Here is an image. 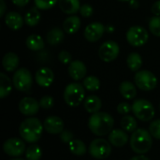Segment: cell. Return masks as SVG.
Returning a JSON list of instances; mask_svg holds the SVG:
<instances>
[{
    "mask_svg": "<svg viewBox=\"0 0 160 160\" xmlns=\"http://www.w3.org/2000/svg\"><path fill=\"white\" fill-rule=\"evenodd\" d=\"M114 126L113 118L107 112H96L88 120V128L96 136H105L110 134Z\"/></svg>",
    "mask_w": 160,
    "mask_h": 160,
    "instance_id": "cell-1",
    "label": "cell"
},
{
    "mask_svg": "<svg viewBox=\"0 0 160 160\" xmlns=\"http://www.w3.org/2000/svg\"><path fill=\"white\" fill-rule=\"evenodd\" d=\"M43 129V124L38 118L29 117L21 123L19 127V133L24 142L28 143H35L40 139Z\"/></svg>",
    "mask_w": 160,
    "mask_h": 160,
    "instance_id": "cell-2",
    "label": "cell"
},
{
    "mask_svg": "<svg viewBox=\"0 0 160 160\" xmlns=\"http://www.w3.org/2000/svg\"><path fill=\"white\" fill-rule=\"evenodd\" d=\"M130 147L136 153L143 155L148 153L153 144L152 135L144 128H137L130 137Z\"/></svg>",
    "mask_w": 160,
    "mask_h": 160,
    "instance_id": "cell-3",
    "label": "cell"
},
{
    "mask_svg": "<svg viewBox=\"0 0 160 160\" xmlns=\"http://www.w3.org/2000/svg\"><path fill=\"white\" fill-rule=\"evenodd\" d=\"M85 90L84 86L79 82H71L68 84L64 91V100L70 107H78L84 101Z\"/></svg>",
    "mask_w": 160,
    "mask_h": 160,
    "instance_id": "cell-4",
    "label": "cell"
},
{
    "mask_svg": "<svg viewBox=\"0 0 160 160\" xmlns=\"http://www.w3.org/2000/svg\"><path fill=\"white\" fill-rule=\"evenodd\" d=\"M132 112L134 115L142 122H149L152 120L156 114L155 108L153 104L147 99L140 98L133 102Z\"/></svg>",
    "mask_w": 160,
    "mask_h": 160,
    "instance_id": "cell-5",
    "label": "cell"
},
{
    "mask_svg": "<svg viewBox=\"0 0 160 160\" xmlns=\"http://www.w3.org/2000/svg\"><path fill=\"white\" fill-rule=\"evenodd\" d=\"M136 86L142 91H152L158 86V78L150 70L137 71L134 77Z\"/></svg>",
    "mask_w": 160,
    "mask_h": 160,
    "instance_id": "cell-6",
    "label": "cell"
},
{
    "mask_svg": "<svg viewBox=\"0 0 160 160\" xmlns=\"http://www.w3.org/2000/svg\"><path fill=\"white\" fill-rule=\"evenodd\" d=\"M13 86L20 92H27L30 90L32 83H33V78L31 72L25 68H18L12 78Z\"/></svg>",
    "mask_w": 160,
    "mask_h": 160,
    "instance_id": "cell-7",
    "label": "cell"
},
{
    "mask_svg": "<svg viewBox=\"0 0 160 160\" xmlns=\"http://www.w3.org/2000/svg\"><path fill=\"white\" fill-rule=\"evenodd\" d=\"M149 39L148 31L140 25L131 26L127 32V40L133 47H142Z\"/></svg>",
    "mask_w": 160,
    "mask_h": 160,
    "instance_id": "cell-8",
    "label": "cell"
},
{
    "mask_svg": "<svg viewBox=\"0 0 160 160\" xmlns=\"http://www.w3.org/2000/svg\"><path fill=\"white\" fill-rule=\"evenodd\" d=\"M89 154L96 159H105L112 154V144L104 139H95L90 143Z\"/></svg>",
    "mask_w": 160,
    "mask_h": 160,
    "instance_id": "cell-9",
    "label": "cell"
},
{
    "mask_svg": "<svg viewBox=\"0 0 160 160\" xmlns=\"http://www.w3.org/2000/svg\"><path fill=\"white\" fill-rule=\"evenodd\" d=\"M120 53V47L117 42L113 40H108L102 43L98 49L99 58L106 62L110 63L114 61Z\"/></svg>",
    "mask_w": 160,
    "mask_h": 160,
    "instance_id": "cell-10",
    "label": "cell"
},
{
    "mask_svg": "<svg viewBox=\"0 0 160 160\" xmlns=\"http://www.w3.org/2000/svg\"><path fill=\"white\" fill-rule=\"evenodd\" d=\"M3 150L8 156L13 158L21 157L26 151L25 143L22 142V140L18 138L8 139L3 144Z\"/></svg>",
    "mask_w": 160,
    "mask_h": 160,
    "instance_id": "cell-11",
    "label": "cell"
},
{
    "mask_svg": "<svg viewBox=\"0 0 160 160\" xmlns=\"http://www.w3.org/2000/svg\"><path fill=\"white\" fill-rule=\"evenodd\" d=\"M105 29L106 27L103 25V23L99 22H94L85 27L83 36L89 42H96L102 38Z\"/></svg>",
    "mask_w": 160,
    "mask_h": 160,
    "instance_id": "cell-12",
    "label": "cell"
},
{
    "mask_svg": "<svg viewBox=\"0 0 160 160\" xmlns=\"http://www.w3.org/2000/svg\"><path fill=\"white\" fill-rule=\"evenodd\" d=\"M39 102L30 97H25L19 103V111L25 116H34L39 110Z\"/></svg>",
    "mask_w": 160,
    "mask_h": 160,
    "instance_id": "cell-13",
    "label": "cell"
},
{
    "mask_svg": "<svg viewBox=\"0 0 160 160\" xmlns=\"http://www.w3.org/2000/svg\"><path fill=\"white\" fill-rule=\"evenodd\" d=\"M44 129L47 133L52 134V135H57L60 134L64 130V122L63 120L56 116V115H51L48 116L43 123Z\"/></svg>",
    "mask_w": 160,
    "mask_h": 160,
    "instance_id": "cell-14",
    "label": "cell"
},
{
    "mask_svg": "<svg viewBox=\"0 0 160 160\" xmlns=\"http://www.w3.org/2000/svg\"><path fill=\"white\" fill-rule=\"evenodd\" d=\"M68 71L71 79H73L74 81H81L85 77L87 73V68L82 61L73 60L69 64Z\"/></svg>",
    "mask_w": 160,
    "mask_h": 160,
    "instance_id": "cell-15",
    "label": "cell"
},
{
    "mask_svg": "<svg viewBox=\"0 0 160 160\" xmlns=\"http://www.w3.org/2000/svg\"><path fill=\"white\" fill-rule=\"evenodd\" d=\"M35 80L40 87H49L54 80L53 71L49 68H40L36 72Z\"/></svg>",
    "mask_w": 160,
    "mask_h": 160,
    "instance_id": "cell-16",
    "label": "cell"
},
{
    "mask_svg": "<svg viewBox=\"0 0 160 160\" xmlns=\"http://www.w3.org/2000/svg\"><path fill=\"white\" fill-rule=\"evenodd\" d=\"M109 142L115 147H123L128 143V132L124 129H112L109 134Z\"/></svg>",
    "mask_w": 160,
    "mask_h": 160,
    "instance_id": "cell-17",
    "label": "cell"
},
{
    "mask_svg": "<svg viewBox=\"0 0 160 160\" xmlns=\"http://www.w3.org/2000/svg\"><path fill=\"white\" fill-rule=\"evenodd\" d=\"M5 22L9 29L17 31L22 27L24 23V19H22L20 13L16 11H9L5 16Z\"/></svg>",
    "mask_w": 160,
    "mask_h": 160,
    "instance_id": "cell-18",
    "label": "cell"
},
{
    "mask_svg": "<svg viewBox=\"0 0 160 160\" xmlns=\"http://www.w3.org/2000/svg\"><path fill=\"white\" fill-rule=\"evenodd\" d=\"M19 57L14 52H7L3 59H2V66L4 69L8 72H13L17 70V68L19 66Z\"/></svg>",
    "mask_w": 160,
    "mask_h": 160,
    "instance_id": "cell-19",
    "label": "cell"
},
{
    "mask_svg": "<svg viewBox=\"0 0 160 160\" xmlns=\"http://www.w3.org/2000/svg\"><path fill=\"white\" fill-rule=\"evenodd\" d=\"M58 6L60 9L68 15H74L81 8L80 0H58Z\"/></svg>",
    "mask_w": 160,
    "mask_h": 160,
    "instance_id": "cell-20",
    "label": "cell"
},
{
    "mask_svg": "<svg viewBox=\"0 0 160 160\" xmlns=\"http://www.w3.org/2000/svg\"><path fill=\"white\" fill-rule=\"evenodd\" d=\"M83 106L87 112L94 114L99 112V110L102 107V102H101V99L98 96L91 95V96H88L84 99Z\"/></svg>",
    "mask_w": 160,
    "mask_h": 160,
    "instance_id": "cell-21",
    "label": "cell"
},
{
    "mask_svg": "<svg viewBox=\"0 0 160 160\" xmlns=\"http://www.w3.org/2000/svg\"><path fill=\"white\" fill-rule=\"evenodd\" d=\"M81 27V19L76 15H71L66 18L63 22V28L66 33L68 34H75L79 31Z\"/></svg>",
    "mask_w": 160,
    "mask_h": 160,
    "instance_id": "cell-22",
    "label": "cell"
},
{
    "mask_svg": "<svg viewBox=\"0 0 160 160\" xmlns=\"http://www.w3.org/2000/svg\"><path fill=\"white\" fill-rule=\"evenodd\" d=\"M119 90H120V94L122 95V97L128 100L134 99L135 97L137 96L136 86L133 82L129 81L123 82L119 86Z\"/></svg>",
    "mask_w": 160,
    "mask_h": 160,
    "instance_id": "cell-23",
    "label": "cell"
},
{
    "mask_svg": "<svg viewBox=\"0 0 160 160\" xmlns=\"http://www.w3.org/2000/svg\"><path fill=\"white\" fill-rule=\"evenodd\" d=\"M64 38H65V34L63 30H61L58 27H54V28H52L47 33L46 40L50 45L56 46L64 40Z\"/></svg>",
    "mask_w": 160,
    "mask_h": 160,
    "instance_id": "cell-24",
    "label": "cell"
},
{
    "mask_svg": "<svg viewBox=\"0 0 160 160\" xmlns=\"http://www.w3.org/2000/svg\"><path fill=\"white\" fill-rule=\"evenodd\" d=\"M25 45L29 50L38 52V51H41L45 47V42L40 36L33 34L26 38Z\"/></svg>",
    "mask_w": 160,
    "mask_h": 160,
    "instance_id": "cell-25",
    "label": "cell"
},
{
    "mask_svg": "<svg viewBox=\"0 0 160 160\" xmlns=\"http://www.w3.org/2000/svg\"><path fill=\"white\" fill-rule=\"evenodd\" d=\"M13 82L10 81L8 75L1 72L0 73V98H5L8 97L12 90Z\"/></svg>",
    "mask_w": 160,
    "mask_h": 160,
    "instance_id": "cell-26",
    "label": "cell"
},
{
    "mask_svg": "<svg viewBox=\"0 0 160 160\" xmlns=\"http://www.w3.org/2000/svg\"><path fill=\"white\" fill-rule=\"evenodd\" d=\"M68 149L73 154L74 156L82 157L86 154V146L84 142L79 139H73L69 143H68Z\"/></svg>",
    "mask_w": 160,
    "mask_h": 160,
    "instance_id": "cell-27",
    "label": "cell"
},
{
    "mask_svg": "<svg viewBox=\"0 0 160 160\" xmlns=\"http://www.w3.org/2000/svg\"><path fill=\"white\" fill-rule=\"evenodd\" d=\"M128 67L132 71H139L142 67V57L138 52H130L127 58Z\"/></svg>",
    "mask_w": 160,
    "mask_h": 160,
    "instance_id": "cell-28",
    "label": "cell"
},
{
    "mask_svg": "<svg viewBox=\"0 0 160 160\" xmlns=\"http://www.w3.org/2000/svg\"><path fill=\"white\" fill-rule=\"evenodd\" d=\"M40 12L38 8H30L24 15V22L28 26H36L40 21Z\"/></svg>",
    "mask_w": 160,
    "mask_h": 160,
    "instance_id": "cell-29",
    "label": "cell"
},
{
    "mask_svg": "<svg viewBox=\"0 0 160 160\" xmlns=\"http://www.w3.org/2000/svg\"><path fill=\"white\" fill-rule=\"evenodd\" d=\"M121 128L128 133H133L137 129V121L133 116L126 115L121 119Z\"/></svg>",
    "mask_w": 160,
    "mask_h": 160,
    "instance_id": "cell-30",
    "label": "cell"
},
{
    "mask_svg": "<svg viewBox=\"0 0 160 160\" xmlns=\"http://www.w3.org/2000/svg\"><path fill=\"white\" fill-rule=\"evenodd\" d=\"M82 85L84 86V88L86 90L91 91V92H95V91H98L99 89L100 81L96 76H88V77L83 79Z\"/></svg>",
    "mask_w": 160,
    "mask_h": 160,
    "instance_id": "cell-31",
    "label": "cell"
},
{
    "mask_svg": "<svg viewBox=\"0 0 160 160\" xmlns=\"http://www.w3.org/2000/svg\"><path fill=\"white\" fill-rule=\"evenodd\" d=\"M42 157V150L38 145H30L25 151L26 160H39Z\"/></svg>",
    "mask_w": 160,
    "mask_h": 160,
    "instance_id": "cell-32",
    "label": "cell"
},
{
    "mask_svg": "<svg viewBox=\"0 0 160 160\" xmlns=\"http://www.w3.org/2000/svg\"><path fill=\"white\" fill-rule=\"evenodd\" d=\"M149 30L153 35L160 38V16H154L150 19Z\"/></svg>",
    "mask_w": 160,
    "mask_h": 160,
    "instance_id": "cell-33",
    "label": "cell"
},
{
    "mask_svg": "<svg viewBox=\"0 0 160 160\" xmlns=\"http://www.w3.org/2000/svg\"><path fill=\"white\" fill-rule=\"evenodd\" d=\"M36 8L42 10H47L52 8L55 6L56 3H58V0H34Z\"/></svg>",
    "mask_w": 160,
    "mask_h": 160,
    "instance_id": "cell-34",
    "label": "cell"
},
{
    "mask_svg": "<svg viewBox=\"0 0 160 160\" xmlns=\"http://www.w3.org/2000/svg\"><path fill=\"white\" fill-rule=\"evenodd\" d=\"M149 132L152 137L157 140H160V119L153 121L149 126Z\"/></svg>",
    "mask_w": 160,
    "mask_h": 160,
    "instance_id": "cell-35",
    "label": "cell"
},
{
    "mask_svg": "<svg viewBox=\"0 0 160 160\" xmlns=\"http://www.w3.org/2000/svg\"><path fill=\"white\" fill-rule=\"evenodd\" d=\"M38 102H39V106L42 109H44V110L51 109L53 106V103H54L53 98L51 96H44V97H42Z\"/></svg>",
    "mask_w": 160,
    "mask_h": 160,
    "instance_id": "cell-36",
    "label": "cell"
},
{
    "mask_svg": "<svg viewBox=\"0 0 160 160\" xmlns=\"http://www.w3.org/2000/svg\"><path fill=\"white\" fill-rule=\"evenodd\" d=\"M58 60L62 63V64H70L71 63V60H72V56L71 54L68 52V51H61L58 54Z\"/></svg>",
    "mask_w": 160,
    "mask_h": 160,
    "instance_id": "cell-37",
    "label": "cell"
},
{
    "mask_svg": "<svg viewBox=\"0 0 160 160\" xmlns=\"http://www.w3.org/2000/svg\"><path fill=\"white\" fill-rule=\"evenodd\" d=\"M59 138H60V141H62L64 143H69L73 139H74V135L73 133L70 131V130H63L60 134H59Z\"/></svg>",
    "mask_w": 160,
    "mask_h": 160,
    "instance_id": "cell-38",
    "label": "cell"
},
{
    "mask_svg": "<svg viewBox=\"0 0 160 160\" xmlns=\"http://www.w3.org/2000/svg\"><path fill=\"white\" fill-rule=\"evenodd\" d=\"M80 13L82 17H85V18H88V17H91L94 13V9L92 8V6L88 5V4H84L82 6H81V8H80Z\"/></svg>",
    "mask_w": 160,
    "mask_h": 160,
    "instance_id": "cell-39",
    "label": "cell"
},
{
    "mask_svg": "<svg viewBox=\"0 0 160 160\" xmlns=\"http://www.w3.org/2000/svg\"><path fill=\"white\" fill-rule=\"evenodd\" d=\"M132 111V106H130L128 103L127 102H122L120 103L118 106H117V112L120 113V114H128L130 112Z\"/></svg>",
    "mask_w": 160,
    "mask_h": 160,
    "instance_id": "cell-40",
    "label": "cell"
},
{
    "mask_svg": "<svg viewBox=\"0 0 160 160\" xmlns=\"http://www.w3.org/2000/svg\"><path fill=\"white\" fill-rule=\"evenodd\" d=\"M151 11L156 16H160V0H158L157 2H155L153 4V6L151 8Z\"/></svg>",
    "mask_w": 160,
    "mask_h": 160,
    "instance_id": "cell-41",
    "label": "cell"
},
{
    "mask_svg": "<svg viewBox=\"0 0 160 160\" xmlns=\"http://www.w3.org/2000/svg\"><path fill=\"white\" fill-rule=\"evenodd\" d=\"M11 1L17 7H24L29 3L30 0H11Z\"/></svg>",
    "mask_w": 160,
    "mask_h": 160,
    "instance_id": "cell-42",
    "label": "cell"
},
{
    "mask_svg": "<svg viewBox=\"0 0 160 160\" xmlns=\"http://www.w3.org/2000/svg\"><path fill=\"white\" fill-rule=\"evenodd\" d=\"M6 4L4 0H0V17H3L6 12Z\"/></svg>",
    "mask_w": 160,
    "mask_h": 160,
    "instance_id": "cell-43",
    "label": "cell"
},
{
    "mask_svg": "<svg viewBox=\"0 0 160 160\" xmlns=\"http://www.w3.org/2000/svg\"><path fill=\"white\" fill-rule=\"evenodd\" d=\"M129 5L132 8H138L140 6V3L138 0H130L129 1Z\"/></svg>",
    "mask_w": 160,
    "mask_h": 160,
    "instance_id": "cell-44",
    "label": "cell"
},
{
    "mask_svg": "<svg viewBox=\"0 0 160 160\" xmlns=\"http://www.w3.org/2000/svg\"><path fill=\"white\" fill-rule=\"evenodd\" d=\"M129 160H150V158H148L147 157H145L143 155H139V156L133 157L132 158H130Z\"/></svg>",
    "mask_w": 160,
    "mask_h": 160,
    "instance_id": "cell-45",
    "label": "cell"
},
{
    "mask_svg": "<svg viewBox=\"0 0 160 160\" xmlns=\"http://www.w3.org/2000/svg\"><path fill=\"white\" fill-rule=\"evenodd\" d=\"M119 1H121V2H129L130 0H119Z\"/></svg>",
    "mask_w": 160,
    "mask_h": 160,
    "instance_id": "cell-46",
    "label": "cell"
},
{
    "mask_svg": "<svg viewBox=\"0 0 160 160\" xmlns=\"http://www.w3.org/2000/svg\"><path fill=\"white\" fill-rule=\"evenodd\" d=\"M11 160H23V159H22V158H14V159H11Z\"/></svg>",
    "mask_w": 160,
    "mask_h": 160,
    "instance_id": "cell-47",
    "label": "cell"
},
{
    "mask_svg": "<svg viewBox=\"0 0 160 160\" xmlns=\"http://www.w3.org/2000/svg\"><path fill=\"white\" fill-rule=\"evenodd\" d=\"M159 110H160V103H159Z\"/></svg>",
    "mask_w": 160,
    "mask_h": 160,
    "instance_id": "cell-48",
    "label": "cell"
}]
</instances>
